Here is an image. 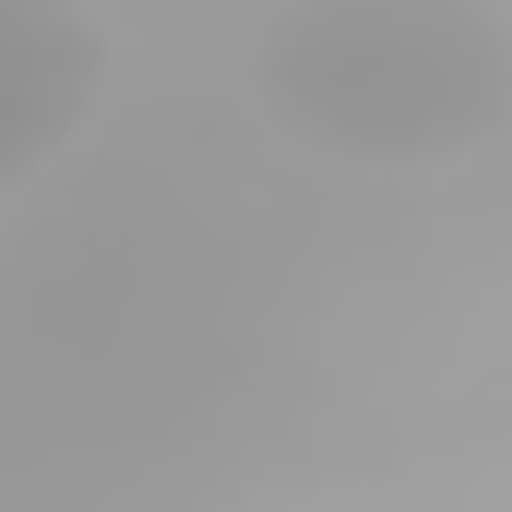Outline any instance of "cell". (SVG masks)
I'll list each match as a JSON object with an SVG mask.
<instances>
[{
	"label": "cell",
	"mask_w": 512,
	"mask_h": 512,
	"mask_svg": "<svg viewBox=\"0 0 512 512\" xmlns=\"http://www.w3.org/2000/svg\"><path fill=\"white\" fill-rule=\"evenodd\" d=\"M251 96L298 155L453 167L512 131V24L489 0H286L251 36Z\"/></svg>",
	"instance_id": "6da1fadb"
},
{
	"label": "cell",
	"mask_w": 512,
	"mask_h": 512,
	"mask_svg": "<svg viewBox=\"0 0 512 512\" xmlns=\"http://www.w3.org/2000/svg\"><path fill=\"white\" fill-rule=\"evenodd\" d=\"M108 96L96 0H0V203H24Z\"/></svg>",
	"instance_id": "7a4b0ae2"
}]
</instances>
